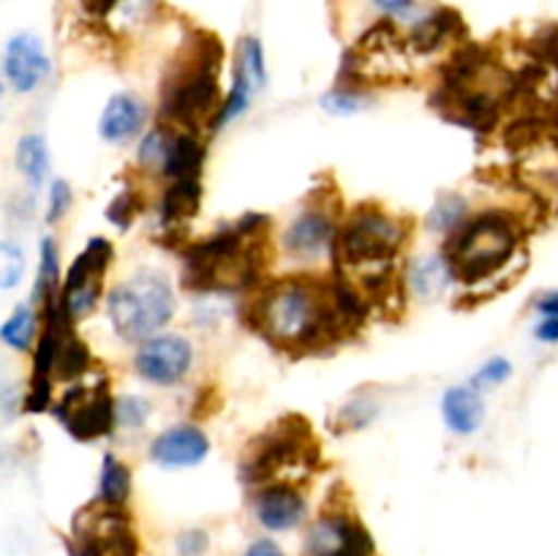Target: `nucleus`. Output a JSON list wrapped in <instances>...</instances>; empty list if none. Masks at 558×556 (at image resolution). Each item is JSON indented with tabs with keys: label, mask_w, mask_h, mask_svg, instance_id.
<instances>
[{
	"label": "nucleus",
	"mask_w": 558,
	"mask_h": 556,
	"mask_svg": "<svg viewBox=\"0 0 558 556\" xmlns=\"http://www.w3.org/2000/svg\"><path fill=\"white\" fill-rule=\"evenodd\" d=\"M60 283H63V270H60V245L52 234H44L38 243V270L36 281H33L31 303L36 309L52 303L60 294Z\"/></svg>",
	"instance_id": "nucleus-24"
},
{
	"label": "nucleus",
	"mask_w": 558,
	"mask_h": 556,
	"mask_svg": "<svg viewBox=\"0 0 558 556\" xmlns=\"http://www.w3.org/2000/svg\"><path fill=\"white\" fill-rule=\"evenodd\" d=\"M469 216H472V207H469L466 196L458 194V191H445V194L436 196L430 210L425 213V227H428V232L447 238V234L456 232Z\"/></svg>",
	"instance_id": "nucleus-27"
},
{
	"label": "nucleus",
	"mask_w": 558,
	"mask_h": 556,
	"mask_svg": "<svg viewBox=\"0 0 558 556\" xmlns=\"http://www.w3.org/2000/svg\"><path fill=\"white\" fill-rule=\"evenodd\" d=\"M376 414H379V401L371 392H354L347 403H341L332 423H336L338 434H354V431L368 428Z\"/></svg>",
	"instance_id": "nucleus-29"
},
{
	"label": "nucleus",
	"mask_w": 558,
	"mask_h": 556,
	"mask_svg": "<svg viewBox=\"0 0 558 556\" xmlns=\"http://www.w3.org/2000/svg\"><path fill=\"white\" fill-rule=\"evenodd\" d=\"M0 71H3V80L11 90L27 96V93H36L49 80L52 60H49L47 47H44L36 33L22 31L5 41Z\"/></svg>",
	"instance_id": "nucleus-15"
},
{
	"label": "nucleus",
	"mask_w": 558,
	"mask_h": 556,
	"mask_svg": "<svg viewBox=\"0 0 558 556\" xmlns=\"http://www.w3.org/2000/svg\"><path fill=\"white\" fill-rule=\"evenodd\" d=\"M114 262V245L112 240L98 234V238L87 240L85 249L76 254L69 270L63 273V283H60V309L69 314L74 325L82 319L93 316V311L101 305L104 298V278H107L109 267Z\"/></svg>",
	"instance_id": "nucleus-9"
},
{
	"label": "nucleus",
	"mask_w": 558,
	"mask_h": 556,
	"mask_svg": "<svg viewBox=\"0 0 558 556\" xmlns=\"http://www.w3.org/2000/svg\"><path fill=\"white\" fill-rule=\"evenodd\" d=\"M202 207V180H167L158 200V227L161 234H183L185 223L194 221Z\"/></svg>",
	"instance_id": "nucleus-20"
},
{
	"label": "nucleus",
	"mask_w": 558,
	"mask_h": 556,
	"mask_svg": "<svg viewBox=\"0 0 558 556\" xmlns=\"http://www.w3.org/2000/svg\"><path fill=\"white\" fill-rule=\"evenodd\" d=\"M134 491V474L125 461H120L114 452H104L101 469H98L96 501L107 507H125Z\"/></svg>",
	"instance_id": "nucleus-26"
},
{
	"label": "nucleus",
	"mask_w": 558,
	"mask_h": 556,
	"mask_svg": "<svg viewBox=\"0 0 558 556\" xmlns=\"http://www.w3.org/2000/svg\"><path fill=\"white\" fill-rule=\"evenodd\" d=\"M207 161V145L202 140V134L194 131H172V140H169L167 158H163V167L158 178L161 180H202V169Z\"/></svg>",
	"instance_id": "nucleus-22"
},
{
	"label": "nucleus",
	"mask_w": 558,
	"mask_h": 556,
	"mask_svg": "<svg viewBox=\"0 0 558 556\" xmlns=\"http://www.w3.org/2000/svg\"><path fill=\"white\" fill-rule=\"evenodd\" d=\"M417 60L412 58L403 38L401 25L396 20H381L363 33L354 47L347 49L341 60V76L338 85L374 90L379 85H401L414 74Z\"/></svg>",
	"instance_id": "nucleus-7"
},
{
	"label": "nucleus",
	"mask_w": 558,
	"mask_h": 556,
	"mask_svg": "<svg viewBox=\"0 0 558 556\" xmlns=\"http://www.w3.org/2000/svg\"><path fill=\"white\" fill-rule=\"evenodd\" d=\"M210 548V534L199 527L183 529V532L174 537V551L178 556H205Z\"/></svg>",
	"instance_id": "nucleus-36"
},
{
	"label": "nucleus",
	"mask_w": 558,
	"mask_h": 556,
	"mask_svg": "<svg viewBox=\"0 0 558 556\" xmlns=\"http://www.w3.org/2000/svg\"><path fill=\"white\" fill-rule=\"evenodd\" d=\"M251 507H254L256 523L272 534L294 532L308 521V499L303 488L300 483H287V480L259 485L254 491Z\"/></svg>",
	"instance_id": "nucleus-16"
},
{
	"label": "nucleus",
	"mask_w": 558,
	"mask_h": 556,
	"mask_svg": "<svg viewBox=\"0 0 558 556\" xmlns=\"http://www.w3.org/2000/svg\"><path fill=\"white\" fill-rule=\"evenodd\" d=\"M52 414L74 439L96 442L114 431V396L104 371L90 368L54 392Z\"/></svg>",
	"instance_id": "nucleus-8"
},
{
	"label": "nucleus",
	"mask_w": 558,
	"mask_h": 556,
	"mask_svg": "<svg viewBox=\"0 0 558 556\" xmlns=\"http://www.w3.org/2000/svg\"><path fill=\"white\" fill-rule=\"evenodd\" d=\"M456 278H452L450 265L445 254H417L407 262L403 270V287L407 294H412L420 303H439L447 298Z\"/></svg>",
	"instance_id": "nucleus-19"
},
{
	"label": "nucleus",
	"mask_w": 558,
	"mask_h": 556,
	"mask_svg": "<svg viewBox=\"0 0 558 556\" xmlns=\"http://www.w3.org/2000/svg\"><path fill=\"white\" fill-rule=\"evenodd\" d=\"M194 343L183 333H156L134 352V371L145 385L174 387L191 374Z\"/></svg>",
	"instance_id": "nucleus-14"
},
{
	"label": "nucleus",
	"mask_w": 558,
	"mask_h": 556,
	"mask_svg": "<svg viewBox=\"0 0 558 556\" xmlns=\"http://www.w3.org/2000/svg\"><path fill=\"white\" fill-rule=\"evenodd\" d=\"M267 82H270V71H267L265 44H262L259 36L245 33L234 44L232 82H229V90L223 93L221 109H218L216 120H213V131H221L227 125L238 123L254 107V98L265 93Z\"/></svg>",
	"instance_id": "nucleus-11"
},
{
	"label": "nucleus",
	"mask_w": 558,
	"mask_h": 556,
	"mask_svg": "<svg viewBox=\"0 0 558 556\" xmlns=\"http://www.w3.org/2000/svg\"><path fill=\"white\" fill-rule=\"evenodd\" d=\"M69 540L96 556H140V537L125 507H107L96 499L76 512Z\"/></svg>",
	"instance_id": "nucleus-12"
},
{
	"label": "nucleus",
	"mask_w": 558,
	"mask_h": 556,
	"mask_svg": "<svg viewBox=\"0 0 558 556\" xmlns=\"http://www.w3.org/2000/svg\"><path fill=\"white\" fill-rule=\"evenodd\" d=\"M27 256L25 249L14 240H0V292L16 289L25 281Z\"/></svg>",
	"instance_id": "nucleus-32"
},
{
	"label": "nucleus",
	"mask_w": 558,
	"mask_h": 556,
	"mask_svg": "<svg viewBox=\"0 0 558 556\" xmlns=\"http://www.w3.org/2000/svg\"><path fill=\"white\" fill-rule=\"evenodd\" d=\"M14 167L27 183V189H44V183L49 180V172H52V156H49V145L44 140V134L31 131V134L20 136L14 150Z\"/></svg>",
	"instance_id": "nucleus-23"
},
{
	"label": "nucleus",
	"mask_w": 558,
	"mask_h": 556,
	"mask_svg": "<svg viewBox=\"0 0 558 556\" xmlns=\"http://www.w3.org/2000/svg\"><path fill=\"white\" fill-rule=\"evenodd\" d=\"M172 125L167 123H153L147 125L145 134L140 136V147H136V164L142 172L147 174H161L163 158H167L169 140H172Z\"/></svg>",
	"instance_id": "nucleus-28"
},
{
	"label": "nucleus",
	"mask_w": 558,
	"mask_h": 556,
	"mask_svg": "<svg viewBox=\"0 0 558 556\" xmlns=\"http://www.w3.org/2000/svg\"><path fill=\"white\" fill-rule=\"evenodd\" d=\"M270 216L245 213L229 227L191 240L180 249L183 256V287L191 292H243L265 281Z\"/></svg>",
	"instance_id": "nucleus-2"
},
{
	"label": "nucleus",
	"mask_w": 558,
	"mask_h": 556,
	"mask_svg": "<svg viewBox=\"0 0 558 556\" xmlns=\"http://www.w3.org/2000/svg\"><path fill=\"white\" fill-rule=\"evenodd\" d=\"M341 216L343 213H338L330 202H325V196H314L281 229L278 249L289 262L300 267L330 259Z\"/></svg>",
	"instance_id": "nucleus-10"
},
{
	"label": "nucleus",
	"mask_w": 558,
	"mask_h": 556,
	"mask_svg": "<svg viewBox=\"0 0 558 556\" xmlns=\"http://www.w3.org/2000/svg\"><path fill=\"white\" fill-rule=\"evenodd\" d=\"M104 311L114 336L140 347L174 319L178 294L163 273L145 270L114 283L104 298Z\"/></svg>",
	"instance_id": "nucleus-5"
},
{
	"label": "nucleus",
	"mask_w": 558,
	"mask_h": 556,
	"mask_svg": "<svg viewBox=\"0 0 558 556\" xmlns=\"http://www.w3.org/2000/svg\"><path fill=\"white\" fill-rule=\"evenodd\" d=\"M65 554H69V556H96L93 551L82 548V545H76L74 540H69V537H65Z\"/></svg>",
	"instance_id": "nucleus-42"
},
{
	"label": "nucleus",
	"mask_w": 558,
	"mask_h": 556,
	"mask_svg": "<svg viewBox=\"0 0 558 556\" xmlns=\"http://www.w3.org/2000/svg\"><path fill=\"white\" fill-rule=\"evenodd\" d=\"M371 93L360 90V87H349V85H336L332 90H327L325 96L319 98L322 109L330 112L332 118H352V114L365 112L371 107Z\"/></svg>",
	"instance_id": "nucleus-30"
},
{
	"label": "nucleus",
	"mask_w": 558,
	"mask_h": 556,
	"mask_svg": "<svg viewBox=\"0 0 558 556\" xmlns=\"http://www.w3.org/2000/svg\"><path fill=\"white\" fill-rule=\"evenodd\" d=\"M114 3H118V0H82V11H85L90 20L101 22Z\"/></svg>",
	"instance_id": "nucleus-41"
},
{
	"label": "nucleus",
	"mask_w": 558,
	"mask_h": 556,
	"mask_svg": "<svg viewBox=\"0 0 558 556\" xmlns=\"http://www.w3.org/2000/svg\"><path fill=\"white\" fill-rule=\"evenodd\" d=\"M71 207H74V189H71L69 180L58 178L49 183V191H47V223H58L63 221L65 216L71 213Z\"/></svg>",
	"instance_id": "nucleus-35"
},
{
	"label": "nucleus",
	"mask_w": 558,
	"mask_h": 556,
	"mask_svg": "<svg viewBox=\"0 0 558 556\" xmlns=\"http://www.w3.org/2000/svg\"><path fill=\"white\" fill-rule=\"evenodd\" d=\"M534 311L537 316H556L558 319V289H548V292H539L534 298Z\"/></svg>",
	"instance_id": "nucleus-40"
},
{
	"label": "nucleus",
	"mask_w": 558,
	"mask_h": 556,
	"mask_svg": "<svg viewBox=\"0 0 558 556\" xmlns=\"http://www.w3.org/2000/svg\"><path fill=\"white\" fill-rule=\"evenodd\" d=\"M510 376H512V363L507 358H501V354H496V358H488L477 371H474L469 385L477 387V390L483 392V390H490V387L505 385V382H510Z\"/></svg>",
	"instance_id": "nucleus-34"
},
{
	"label": "nucleus",
	"mask_w": 558,
	"mask_h": 556,
	"mask_svg": "<svg viewBox=\"0 0 558 556\" xmlns=\"http://www.w3.org/2000/svg\"><path fill=\"white\" fill-rule=\"evenodd\" d=\"M41 330V314L33 303H20L0 322V343L11 352L31 354Z\"/></svg>",
	"instance_id": "nucleus-25"
},
{
	"label": "nucleus",
	"mask_w": 558,
	"mask_h": 556,
	"mask_svg": "<svg viewBox=\"0 0 558 556\" xmlns=\"http://www.w3.org/2000/svg\"><path fill=\"white\" fill-rule=\"evenodd\" d=\"M240 556H287V551H283L276 540L256 537V540H251L248 548H245Z\"/></svg>",
	"instance_id": "nucleus-38"
},
{
	"label": "nucleus",
	"mask_w": 558,
	"mask_h": 556,
	"mask_svg": "<svg viewBox=\"0 0 558 556\" xmlns=\"http://www.w3.org/2000/svg\"><path fill=\"white\" fill-rule=\"evenodd\" d=\"M210 456V439L199 425L180 423L153 436L147 458L158 469H194Z\"/></svg>",
	"instance_id": "nucleus-17"
},
{
	"label": "nucleus",
	"mask_w": 558,
	"mask_h": 556,
	"mask_svg": "<svg viewBox=\"0 0 558 556\" xmlns=\"http://www.w3.org/2000/svg\"><path fill=\"white\" fill-rule=\"evenodd\" d=\"M254 289L245 319L270 347L292 358L322 354L354 336L338 311L330 276L298 273L270 278Z\"/></svg>",
	"instance_id": "nucleus-1"
},
{
	"label": "nucleus",
	"mask_w": 558,
	"mask_h": 556,
	"mask_svg": "<svg viewBox=\"0 0 558 556\" xmlns=\"http://www.w3.org/2000/svg\"><path fill=\"white\" fill-rule=\"evenodd\" d=\"M319 461V445L303 418H283L276 428L256 436L240 458V480L251 488L278 483H298L292 472H311Z\"/></svg>",
	"instance_id": "nucleus-6"
},
{
	"label": "nucleus",
	"mask_w": 558,
	"mask_h": 556,
	"mask_svg": "<svg viewBox=\"0 0 558 556\" xmlns=\"http://www.w3.org/2000/svg\"><path fill=\"white\" fill-rule=\"evenodd\" d=\"M300 556H376V543L357 512L330 505L305 529Z\"/></svg>",
	"instance_id": "nucleus-13"
},
{
	"label": "nucleus",
	"mask_w": 558,
	"mask_h": 556,
	"mask_svg": "<svg viewBox=\"0 0 558 556\" xmlns=\"http://www.w3.org/2000/svg\"><path fill=\"white\" fill-rule=\"evenodd\" d=\"M150 120V107L142 96L131 90H120L104 104L101 118H98V136L107 145H129L140 140Z\"/></svg>",
	"instance_id": "nucleus-18"
},
{
	"label": "nucleus",
	"mask_w": 558,
	"mask_h": 556,
	"mask_svg": "<svg viewBox=\"0 0 558 556\" xmlns=\"http://www.w3.org/2000/svg\"><path fill=\"white\" fill-rule=\"evenodd\" d=\"M142 207H145V200H142L140 191L123 189L109 200L104 216H107V221L112 223L114 229H131V223L142 216Z\"/></svg>",
	"instance_id": "nucleus-33"
},
{
	"label": "nucleus",
	"mask_w": 558,
	"mask_h": 556,
	"mask_svg": "<svg viewBox=\"0 0 558 556\" xmlns=\"http://www.w3.org/2000/svg\"><path fill=\"white\" fill-rule=\"evenodd\" d=\"M441 420L456 436H472L485 423V398L477 387L456 385L441 396Z\"/></svg>",
	"instance_id": "nucleus-21"
},
{
	"label": "nucleus",
	"mask_w": 558,
	"mask_h": 556,
	"mask_svg": "<svg viewBox=\"0 0 558 556\" xmlns=\"http://www.w3.org/2000/svg\"><path fill=\"white\" fill-rule=\"evenodd\" d=\"M534 338H537L539 343H548V347L558 343V319L556 316H539L537 325H534Z\"/></svg>",
	"instance_id": "nucleus-39"
},
{
	"label": "nucleus",
	"mask_w": 558,
	"mask_h": 556,
	"mask_svg": "<svg viewBox=\"0 0 558 556\" xmlns=\"http://www.w3.org/2000/svg\"><path fill=\"white\" fill-rule=\"evenodd\" d=\"M521 245V227L505 210L472 213L461 227L445 238L447 265H450L456 283L480 287L499 276L518 254Z\"/></svg>",
	"instance_id": "nucleus-4"
},
{
	"label": "nucleus",
	"mask_w": 558,
	"mask_h": 556,
	"mask_svg": "<svg viewBox=\"0 0 558 556\" xmlns=\"http://www.w3.org/2000/svg\"><path fill=\"white\" fill-rule=\"evenodd\" d=\"M368 3L379 14H385L387 20H403V16L417 9V0H368Z\"/></svg>",
	"instance_id": "nucleus-37"
},
{
	"label": "nucleus",
	"mask_w": 558,
	"mask_h": 556,
	"mask_svg": "<svg viewBox=\"0 0 558 556\" xmlns=\"http://www.w3.org/2000/svg\"><path fill=\"white\" fill-rule=\"evenodd\" d=\"M153 403L140 392H125L114 398V428L140 431L150 420Z\"/></svg>",
	"instance_id": "nucleus-31"
},
{
	"label": "nucleus",
	"mask_w": 558,
	"mask_h": 556,
	"mask_svg": "<svg viewBox=\"0 0 558 556\" xmlns=\"http://www.w3.org/2000/svg\"><path fill=\"white\" fill-rule=\"evenodd\" d=\"M223 58L227 52L216 33L202 27L189 31L163 71L158 123L194 134L213 131V120L223 101Z\"/></svg>",
	"instance_id": "nucleus-3"
}]
</instances>
